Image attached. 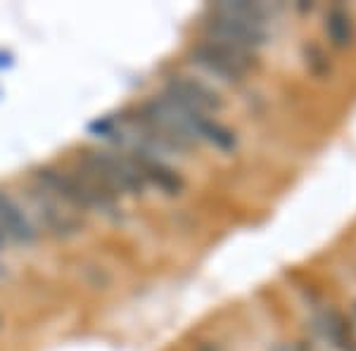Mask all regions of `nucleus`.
<instances>
[{
  "label": "nucleus",
  "mask_w": 356,
  "mask_h": 351,
  "mask_svg": "<svg viewBox=\"0 0 356 351\" xmlns=\"http://www.w3.org/2000/svg\"><path fill=\"white\" fill-rule=\"evenodd\" d=\"M33 183L50 193H55L62 202H67L76 211H95L102 216H117L119 214V199L112 193H107L102 186L83 174L81 169H55L45 166L33 174Z\"/></svg>",
  "instance_id": "obj_1"
},
{
  "label": "nucleus",
  "mask_w": 356,
  "mask_h": 351,
  "mask_svg": "<svg viewBox=\"0 0 356 351\" xmlns=\"http://www.w3.org/2000/svg\"><path fill=\"white\" fill-rule=\"evenodd\" d=\"M79 169L88 174L97 186L117 195H143L145 178L138 171L136 162L124 154L105 152V149H86L79 157Z\"/></svg>",
  "instance_id": "obj_2"
},
{
  "label": "nucleus",
  "mask_w": 356,
  "mask_h": 351,
  "mask_svg": "<svg viewBox=\"0 0 356 351\" xmlns=\"http://www.w3.org/2000/svg\"><path fill=\"white\" fill-rule=\"evenodd\" d=\"M193 62L221 81L240 83L257 67V55L207 36L193 48Z\"/></svg>",
  "instance_id": "obj_3"
},
{
  "label": "nucleus",
  "mask_w": 356,
  "mask_h": 351,
  "mask_svg": "<svg viewBox=\"0 0 356 351\" xmlns=\"http://www.w3.org/2000/svg\"><path fill=\"white\" fill-rule=\"evenodd\" d=\"M164 97L176 102L178 107L188 109L195 114H204V117H214L216 112L223 109L221 95L214 88H209L200 79L191 76H169L164 85Z\"/></svg>",
  "instance_id": "obj_4"
},
{
  "label": "nucleus",
  "mask_w": 356,
  "mask_h": 351,
  "mask_svg": "<svg viewBox=\"0 0 356 351\" xmlns=\"http://www.w3.org/2000/svg\"><path fill=\"white\" fill-rule=\"evenodd\" d=\"M207 36L214 38V41L235 45V48H243L254 53L257 48H261L266 43L268 33L266 26L261 24H252V22H245L240 17H231L211 10V17L207 22Z\"/></svg>",
  "instance_id": "obj_5"
},
{
  "label": "nucleus",
  "mask_w": 356,
  "mask_h": 351,
  "mask_svg": "<svg viewBox=\"0 0 356 351\" xmlns=\"http://www.w3.org/2000/svg\"><path fill=\"white\" fill-rule=\"evenodd\" d=\"M31 202H33V209H36L38 218H41V223L53 235H57V238L76 235L79 230L83 228V221L76 209H72V206L67 202H62L55 193L36 186V183H33V190H31Z\"/></svg>",
  "instance_id": "obj_6"
},
{
  "label": "nucleus",
  "mask_w": 356,
  "mask_h": 351,
  "mask_svg": "<svg viewBox=\"0 0 356 351\" xmlns=\"http://www.w3.org/2000/svg\"><path fill=\"white\" fill-rule=\"evenodd\" d=\"M0 235L5 243L17 245H31L36 240V230L26 211L3 190H0Z\"/></svg>",
  "instance_id": "obj_7"
},
{
  "label": "nucleus",
  "mask_w": 356,
  "mask_h": 351,
  "mask_svg": "<svg viewBox=\"0 0 356 351\" xmlns=\"http://www.w3.org/2000/svg\"><path fill=\"white\" fill-rule=\"evenodd\" d=\"M131 159L136 162L138 171L145 178V183H154L166 195H178L183 190V178L159 154L145 152V149H134V157Z\"/></svg>",
  "instance_id": "obj_8"
},
{
  "label": "nucleus",
  "mask_w": 356,
  "mask_h": 351,
  "mask_svg": "<svg viewBox=\"0 0 356 351\" xmlns=\"http://www.w3.org/2000/svg\"><path fill=\"white\" fill-rule=\"evenodd\" d=\"M316 327L323 335L325 342L337 351H356V335L340 311L323 309L316 316Z\"/></svg>",
  "instance_id": "obj_9"
},
{
  "label": "nucleus",
  "mask_w": 356,
  "mask_h": 351,
  "mask_svg": "<svg viewBox=\"0 0 356 351\" xmlns=\"http://www.w3.org/2000/svg\"><path fill=\"white\" fill-rule=\"evenodd\" d=\"M325 33H328L330 43L335 48H347V45L354 43V22H352V15L347 13L344 8H330L328 15H325Z\"/></svg>",
  "instance_id": "obj_10"
},
{
  "label": "nucleus",
  "mask_w": 356,
  "mask_h": 351,
  "mask_svg": "<svg viewBox=\"0 0 356 351\" xmlns=\"http://www.w3.org/2000/svg\"><path fill=\"white\" fill-rule=\"evenodd\" d=\"M211 10L231 17H240L245 22H252V24H261L266 26L268 19V10L264 8L261 3H247V0H233V3H216Z\"/></svg>",
  "instance_id": "obj_11"
},
{
  "label": "nucleus",
  "mask_w": 356,
  "mask_h": 351,
  "mask_svg": "<svg viewBox=\"0 0 356 351\" xmlns=\"http://www.w3.org/2000/svg\"><path fill=\"white\" fill-rule=\"evenodd\" d=\"M307 65L309 69L316 74V76H325V74L330 72V62L328 57H325V53L321 48H316V45H312V48H307Z\"/></svg>",
  "instance_id": "obj_12"
},
{
  "label": "nucleus",
  "mask_w": 356,
  "mask_h": 351,
  "mask_svg": "<svg viewBox=\"0 0 356 351\" xmlns=\"http://www.w3.org/2000/svg\"><path fill=\"white\" fill-rule=\"evenodd\" d=\"M197 351H221V349L216 347V344H211V342H204V344H200Z\"/></svg>",
  "instance_id": "obj_13"
},
{
  "label": "nucleus",
  "mask_w": 356,
  "mask_h": 351,
  "mask_svg": "<svg viewBox=\"0 0 356 351\" xmlns=\"http://www.w3.org/2000/svg\"><path fill=\"white\" fill-rule=\"evenodd\" d=\"M280 351H307V349H302V347H283Z\"/></svg>",
  "instance_id": "obj_14"
},
{
  "label": "nucleus",
  "mask_w": 356,
  "mask_h": 351,
  "mask_svg": "<svg viewBox=\"0 0 356 351\" xmlns=\"http://www.w3.org/2000/svg\"><path fill=\"white\" fill-rule=\"evenodd\" d=\"M5 245V240H3V235H0V247H3ZM0 273H3V270H0Z\"/></svg>",
  "instance_id": "obj_15"
}]
</instances>
